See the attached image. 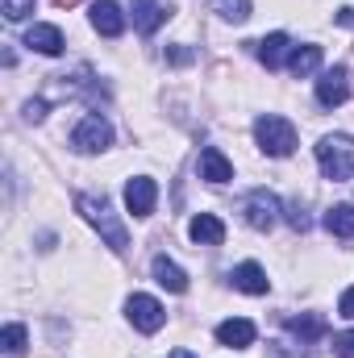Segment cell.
Masks as SVG:
<instances>
[{
    "label": "cell",
    "mask_w": 354,
    "mask_h": 358,
    "mask_svg": "<svg viewBox=\"0 0 354 358\" xmlns=\"http://www.w3.org/2000/svg\"><path fill=\"white\" fill-rule=\"evenodd\" d=\"M187 234H192L196 246H221V242H225V225H221V217H213V213H196L192 225H187Z\"/></svg>",
    "instance_id": "4fadbf2b"
},
{
    "label": "cell",
    "mask_w": 354,
    "mask_h": 358,
    "mask_svg": "<svg viewBox=\"0 0 354 358\" xmlns=\"http://www.w3.org/2000/svg\"><path fill=\"white\" fill-rule=\"evenodd\" d=\"M125 317H129V325H134L138 334H159V329L167 325V308H163L155 296H146V292H134V296L125 300Z\"/></svg>",
    "instance_id": "277c9868"
},
{
    "label": "cell",
    "mask_w": 354,
    "mask_h": 358,
    "mask_svg": "<svg viewBox=\"0 0 354 358\" xmlns=\"http://www.w3.org/2000/svg\"><path fill=\"white\" fill-rule=\"evenodd\" d=\"M317 167L321 176L342 183V179L354 176V138L351 134H325L317 142Z\"/></svg>",
    "instance_id": "7a4b0ae2"
},
{
    "label": "cell",
    "mask_w": 354,
    "mask_h": 358,
    "mask_svg": "<svg viewBox=\"0 0 354 358\" xmlns=\"http://www.w3.org/2000/svg\"><path fill=\"white\" fill-rule=\"evenodd\" d=\"M46 117V100H29L25 104V121H42Z\"/></svg>",
    "instance_id": "4316f807"
},
{
    "label": "cell",
    "mask_w": 354,
    "mask_h": 358,
    "mask_svg": "<svg viewBox=\"0 0 354 358\" xmlns=\"http://www.w3.org/2000/svg\"><path fill=\"white\" fill-rule=\"evenodd\" d=\"M171 358H196L192 350H171Z\"/></svg>",
    "instance_id": "f546056e"
},
{
    "label": "cell",
    "mask_w": 354,
    "mask_h": 358,
    "mask_svg": "<svg viewBox=\"0 0 354 358\" xmlns=\"http://www.w3.org/2000/svg\"><path fill=\"white\" fill-rule=\"evenodd\" d=\"M338 317L354 321V287H346V292H342V300H338Z\"/></svg>",
    "instance_id": "484cf974"
},
{
    "label": "cell",
    "mask_w": 354,
    "mask_h": 358,
    "mask_svg": "<svg viewBox=\"0 0 354 358\" xmlns=\"http://www.w3.org/2000/svg\"><path fill=\"white\" fill-rule=\"evenodd\" d=\"M346 96H351V71L346 67H334L317 80V104L321 108H338V104H346Z\"/></svg>",
    "instance_id": "ba28073f"
},
{
    "label": "cell",
    "mask_w": 354,
    "mask_h": 358,
    "mask_svg": "<svg viewBox=\"0 0 354 358\" xmlns=\"http://www.w3.org/2000/svg\"><path fill=\"white\" fill-rule=\"evenodd\" d=\"M167 63H192V50L187 46H171L167 50Z\"/></svg>",
    "instance_id": "83f0119b"
},
{
    "label": "cell",
    "mask_w": 354,
    "mask_h": 358,
    "mask_svg": "<svg viewBox=\"0 0 354 358\" xmlns=\"http://www.w3.org/2000/svg\"><path fill=\"white\" fill-rule=\"evenodd\" d=\"M155 204H159V183L150 176H134L125 183V208H129L134 217H150Z\"/></svg>",
    "instance_id": "52a82bcc"
},
{
    "label": "cell",
    "mask_w": 354,
    "mask_h": 358,
    "mask_svg": "<svg viewBox=\"0 0 354 358\" xmlns=\"http://www.w3.org/2000/svg\"><path fill=\"white\" fill-rule=\"evenodd\" d=\"M34 13V0H4V17L8 21H25Z\"/></svg>",
    "instance_id": "cb8c5ba5"
},
{
    "label": "cell",
    "mask_w": 354,
    "mask_h": 358,
    "mask_svg": "<svg viewBox=\"0 0 354 358\" xmlns=\"http://www.w3.org/2000/svg\"><path fill=\"white\" fill-rule=\"evenodd\" d=\"M255 338H259V329L246 317H229V321L217 325V342L229 346V350H246V346H255Z\"/></svg>",
    "instance_id": "9c48e42d"
},
{
    "label": "cell",
    "mask_w": 354,
    "mask_h": 358,
    "mask_svg": "<svg viewBox=\"0 0 354 358\" xmlns=\"http://www.w3.org/2000/svg\"><path fill=\"white\" fill-rule=\"evenodd\" d=\"M234 287L238 292H246V296H267V287H271V279H267V271L259 263H242V267H234Z\"/></svg>",
    "instance_id": "2e32d148"
},
{
    "label": "cell",
    "mask_w": 354,
    "mask_h": 358,
    "mask_svg": "<svg viewBox=\"0 0 354 358\" xmlns=\"http://www.w3.org/2000/svg\"><path fill=\"white\" fill-rule=\"evenodd\" d=\"M71 146H76L80 155H100V150H108V146H113V125H108L100 113H88V117L71 129Z\"/></svg>",
    "instance_id": "5b68a950"
},
{
    "label": "cell",
    "mask_w": 354,
    "mask_h": 358,
    "mask_svg": "<svg viewBox=\"0 0 354 358\" xmlns=\"http://www.w3.org/2000/svg\"><path fill=\"white\" fill-rule=\"evenodd\" d=\"M283 213H288V225H292L296 234H304V229L313 225V221H309V213H304L300 204H283Z\"/></svg>",
    "instance_id": "603a6c76"
},
{
    "label": "cell",
    "mask_w": 354,
    "mask_h": 358,
    "mask_svg": "<svg viewBox=\"0 0 354 358\" xmlns=\"http://www.w3.org/2000/svg\"><path fill=\"white\" fill-rule=\"evenodd\" d=\"M76 208H80V217L88 221L92 229L108 242V250H113V255H121V250L129 246V234H125V225L113 217V208H108V200H104V196H88V192H84V196H76Z\"/></svg>",
    "instance_id": "6da1fadb"
},
{
    "label": "cell",
    "mask_w": 354,
    "mask_h": 358,
    "mask_svg": "<svg viewBox=\"0 0 354 358\" xmlns=\"http://www.w3.org/2000/svg\"><path fill=\"white\" fill-rule=\"evenodd\" d=\"M92 29L104 34V38L125 34V13L117 8V0H92Z\"/></svg>",
    "instance_id": "30bf717a"
},
{
    "label": "cell",
    "mask_w": 354,
    "mask_h": 358,
    "mask_svg": "<svg viewBox=\"0 0 354 358\" xmlns=\"http://www.w3.org/2000/svg\"><path fill=\"white\" fill-rule=\"evenodd\" d=\"M255 55H259V63H263L267 71H275V67L288 63V55H292V38H288V34H267Z\"/></svg>",
    "instance_id": "9a60e30c"
},
{
    "label": "cell",
    "mask_w": 354,
    "mask_h": 358,
    "mask_svg": "<svg viewBox=\"0 0 354 358\" xmlns=\"http://www.w3.org/2000/svg\"><path fill=\"white\" fill-rule=\"evenodd\" d=\"M288 329H292L300 342H313V338H321V334H325V321L309 313V317H292V321H288Z\"/></svg>",
    "instance_id": "44dd1931"
},
{
    "label": "cell",
    "mask_w": 354,
    "mask_h": 358,
    "mask_svg": "<svg viewBox=\"0 0 354 358\" xmlns=\"http://www.w3.org/2000/svg\"><path fill=\"white\" fill-rule=\"evenodd\" d=\"M213 13L225 17V21H234V25H242L250 17V0H213Z\"/></svg>",
    "instance_id": "7402d4cb"
},
{
    "label": "cell",
    "mask_w": 354,
    "mask_h": 358,
    "mask_svg": "<svg viewBox=\"0 0 354 358\" xmlns=\"http://www.w3.org/2000/svg\"><path fill=\"white\" fill-rule=\"evenodd\" d=\"M129 13H134V29H138V34H155V29L171 17V8H167L163 0H134Z\"/></svg>",
    "instance_id": "7c38bea8"
},
{
    "label": "cell",
    "mask_w": 354,
    "mask_h": 358,
    "mask_svg": "<svg viewBox=\"0 0 354 358\" xmlns=\"http://www.w3.org/2000/svg\"><path fill=\"white\" fill-rule=\"evenodd\" d=\"M317 67H321V46H313V42H304V46H296V50L288 55V71H292L296 80H309Z\"/></svg>",
    "instance_id": "ac0fdd59"
},
{
    "label": "cell",
    "mask_w": 354,
    "mask_h": 358,
    "mask_svg": "<svg viewBox=\"0 0 354 358\" xmlns=\"http://www.w3.org/2000/svg\"><path fill=\"white\" fill-rule=\"evenodd\" d=\"M196 167H200V179H208V183H229V179H234V163H229L217 146H204Z\"/></svg>",
    "instance_id": "5bb4252c"
},
{
    "label": "cell",
    "mask_w": 354,
    "mask_h": 358,
    "mask_svg": "<svg viewBox=\"0 0 354 358\" xmlns=\"http://www.w3.org/2000/svg\"><path fill=\"white\" fill-rule=\"evenodd\" d=\"M334 21H338V25H346V29H354V8H338V13H334Z\"/></svg>",
    "instance_id": "f1b7e54d"
},
{
    "label": "cell",
    "mask_w": 354,
    "mask_h": 358,
    "mask_svg": "<svg viewBox=\"0 0 354 358\" xmlns=\"http://www.w3.org/2000/svg\"><path fill=\"white\" fill-rule=\"evenodd\" d=\"M25 346H29L25 325H17V321H13V325H4V329H0V350H4L8 358H21V355H25Z\"/></svg>",
    "instance_id": "ffe728a7"
},
{
    "label": "cell",
    "mask_w": 354,
    "mask_h": 358,
    "mask_svg": "<svg viewBox=\"0 0 354 358\" xmlns=\"http://www.w3.org/2000/svg\"><path fill=\"white\" fill-rule=\"evenodd\" d=\"M25 46L29 50H38V55H63V29L59 25H50V21H38V25H29V34H25Z\"/></svg>",
    "instance_id": "8fae6325"
},
{
    "label": "cell",
    "mask_w": 354,
    "mask_h": 358,
    "mask_svg": "<svg viewBox=\"0 0 354 358\" xmlns=\"http://www.w3.org/2000/svg\"><path fill=\"white\" fill-rule=\"evenodd\" d=\"M334 355H338V358H354V329L334 334Z\"/></svg>",
    "instance_id": "d4e9b609"
},
{
    "label": "cell",
    "mask_w": 354,
    "mask_h": 358,
    "mask_svg": "<svg viewBox=\"0 0 354 358\" xmlns=\"http://www.w3.org/2000/svg\"><path fill=\"white\" fill-rule=\"evenodd\" d=\"M255 142L271 159H288L296 150V125L288 117H279V113H267V117L255 121Z\"/></svg>",
    "instance_id": "3957f363"
},
{
    "label": "cell",
    "mask_w": 354,
    "mask_h": 358,
    "mask_svg": "<svg viewBox=\"0 0 354 358\" xmlns=\"http://www.w3.org/2000/svg\"><path fill=\"white\" fill-rule=\"evenodd\" d=\"M150 271H155L159 287H167V292H176V296H183V292H187V275H183V267H179V263H171L167 255H155Z\"/></svg>",
    "instance_id": "e0dca14e"
},
{
    "label": "cell",
    "mask_w": 354,
    "mask_h": 358,
    "mask_svg": "<svg viewBox=\"0 0 354 358\" xmlns=\"http://www.w3.org/2000/svg\"><path fill=\"white\" fill-rule=\"evenodd\" d=\"M321 225H325L334 238H354V204H334V208L321 217Z\"/></svg>",
    "instance_id": "d6986e66"
},
{
    "label": "cell",
    "mask_w": 354,
    "mask_h": 358,
    "mask_svg": "<svg viewBox=\"0 0 354 358\" xmlns=\"http://www.w3.org/2000/svg\"><path fill=\"white\" fill-rule=\"evenodd\" d=\"M279 213H283V204H279L267 187H255V192L242 200V217H246V225L259 229V234H267V229L279 221Z\"/></svg>",
    "instance_id": "8992f818"
}]
</instances>
